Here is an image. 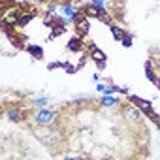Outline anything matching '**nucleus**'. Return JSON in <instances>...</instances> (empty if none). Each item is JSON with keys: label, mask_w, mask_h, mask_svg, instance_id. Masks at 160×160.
Masks as SVG:
<instances>
[{"label": "nucleus", "mask_w": 160, "mask_h": 160, "mask_svg": "<svg viewBox=\"0 0 160 160\" xmlns=\"http://www.w3.org/2000/svg\"><path fill=\"white\" fill-rule=\"evenodd\" d=\"M100 106H104V108H117V106H122V104L115 96H102L100 98Z\"/></svg>", "instance_id": "nucleus-10"}, {"label": "nucleus", "mask_w": 160, "mask_h": 160, "mask_svg": "<svg viewBox=\"0 0 160 160\" xmlns=\"http://www.w3.org/2000/svg\"><path fill=\"white\" fill-rule=\"evenodd\" d=\"M121 43H122L124 47H132V36H130V34H126V36L122 38V42H121Z\"/></svg>", "instance_id": "nucleus-16"}, {"label": "nucleus", "mask_w": 160, "mask_h": 160, "mask_svg": "<svg viewBox=\"0 0 160 160\" xmlns=\"http://www.w3.org/2000/svg\"><path fill=\"white\" fill-rule=\"evenodd\" d=\"M77 160H85V158H77Z\"/></svg>", "instance_id": "nucleus-20"}, {"label": "nucleus", "mask_w": 160, "mask_h": 160, "mask_svg": "<svg viewBox=\"0 0 160 160\" xmlns=\"http://www.w3.org/2000/svg\"><path fill=\"white\" fill-rule=\"evenodd\" d=\"M25 49H27V51H28L36 60H40V58L43 57V51H42V47H40V45H27Z\"/></svg>", "instance_id": "nucleus-13"}, {"label": "nucleus", "mask_w": 160, "mask_h": 160, "mask_svg": "<svg viewBox=\"0 0 160 160\" xmlns=\"http://www.w3.org/2000/svg\"><path fill=\"white\" fill-rule=\"evenodd\" d=\"M83 40L81 38H79V36H73L70 42H68V51H72V53H79V51H81L83 49Z\"/></svg>", "instance_id": "nucleus-9"}, {"label": "nucleus", "mask_w": 160, "mask_h": 160, "mask_svg": "<svg viewBox=\"0 0 160 160\" xmlns=\"http://www.w3.org/2000/svg\"><path fill=\"white\" fill-rule=\"evenodd\" d=\"M64 160H77V158H73V156H70V158H64Z\"/></svg>", "instance_id": "nucleus-19"}, {"label": "nucleus", "mask_w": 160, "mask_h": 160, "mask_svg": "<svg viewBox=\"0 0 160 160\" xmlns=\"http://www.w3.org/2000/svg\"><path fill=\"white\" fill-rule=\"evenodd\" d=\"M128 102H130V104H134L136 108H139L141 111H147V109H151V108H152L149 100H143V98L134 96V94H128Z\"/></svg>", "instance_id": "nucleus-6"}, {"label": "nucleus", "mask_w": 160, "mask_h": 160, "mask_svg": "<svg viewBox=\"0 0 160 160\" xmlns=\"http://www.w3.org/2000/svg\"><path fill=\"white\" fill-rule=\"evenodd\" d=\"M96 91H98L100 94H104V91H106V85H104V83H98V85H96Z\"/></svg>", "instance_id": "nucleus-17"}, {"label": "nucleus", "mask_w": 160, "mask_h": 160, "mask_svg": "<svg viewBox=\"0 0 160 160\" xmlns=\"http://www.w3.org/2000/svg\"><path fill=\"white\" fill-rule=\"evenodd\" d=\"M91 32V25H89V19L81 13V19H79L77 23H75V36H85V34H89Z\"/></svg>", "instance_id": "nucleus-5"}, {"label": "nucleus", "mask_w": 160, "mask_h": 160, "mask_svg": "<svg viewBox=\"0 0 160 160\" xmlns=\"http://www.w3.org/2000/svg\"><path fill=\"white\" fill-rule=\"evenodd\" d=\"M89 102H92V98L89 94H79L73 98V104H89Z\"/></svg>", "instance_id": "nucleus-15"}, {"label": "nucleus", "mask_w": 160, "mask_h": 160, "mask_svg": "<svg viewBox=\"0 0 160 160\" xmlns=\"http://www.w3.org/2000/svg\"><path fill=\"white\" fill-rule=\"evenodd\" d=\"M111 32H113V38H115L117 42H122V38L126 36V30H124L122 27H119V25H113V27H111Z\"/></svg>", "instance_id": "nucleus-12"}, {"label": "nucleus", "mask_w": 160, "mask_h": 160, "mask_svg": "<svg viewBox=\"0 0 160 160\" xmlns=\"http://www.w3.org/2000/svg\"><path fill=\"white\" fill-rule=\"evenodd\" d=\"M57 117H58V113H57L55 109H51V108H47V109H38V111H34V115H32L34 124H36L38 128L53 126V124L57 122Z\"/></svg>", "instance_id": "nucleus-2"}, {"label": "nucleus", "mask_w": 160, "mask_h": 160, "mask_svg": "<svg viewBox=\"0 0 160 160\" xmlns=\"http://www.w3.org/2000/svg\"><path fill=\"white\" fill-rule=\"evenodd\" d=\"M91 60H94L96 64H106L108 55L102 49H98V47H91Z\"/></svg>", "instance_id": "nucleus-8"}, {"label": "nucleus", "mask_w": 160, "mask_h": 160, "mask_svg": "<svg viewBox=\"0 0 160 160\" xmlns=\"http://www.w3.org/2000/svg\"><path fill=\"white\" fill-rule=\"evenodd\" d=\"M141 117H143V111L139 108L130 106V104H124V108H122V119L126 122H138Z\"/></svg>", "instance_id": "nucleus-3"}, {"label": "nucleus", "mask_w": 160, "mask_h": 160, "mask_svg": "<svg viewBox=\"0 0 160 160\" xmlns=\"http://www.w3.org/2000/svg\"><path fill=\"white\" fill-rule=\"evenodd\" d=\"M36 136H38V139H40L43 145H47V147H55V145L60 143V139H62L60 130L57 128V124H53V126H45V128H40V130L36 132Z\"/></svg>", "instance_id": "nucleus-1"}, {"label": "nucleus", "mask_w": 160, "mask_h": 160, "mask_svg": "<svg viewBox=\"0 0 160 160\" xmlns=\"http://www.w3.org/2000/svg\"><path fill=\"white\" fill-rule=\"evenodd\" d=\"M30 106L38 111V109H47V106H49V98L47 96H42V98H34L32 102H30Z\"/></svg>", "instance_id": "nucleus-11"}, {"label": "nucleus", "mask_w": 160, "mask_h": 160, "mask_svg": "<svg viewBox=\"0 0 160 160\" xmlns=\"http://www.w3.org/2000/svg\"><path fill=\"white\" fill-rule=\"evenodd\" d=\"M32 17H34V13H32V12L21 13V15H19V21H17V27H25L28 21H32Z\"/></svg>", "instance_id": "nucleus-14"}, {"label": "nucleus", "mask_w": 160, "mask_h": 160, "mask_svg": "<svg viewBox=\"0 0 160 160\" xmlns=\"http://www.w3.org/2000/svg\"><path fill=\"white\" fill-rule=\"evenodd\" d=\"M4 117L10 122H21V121H25V111L17 106H6L4 108Z\"/></svg>", "instance_id": "nucleus-4"}, {"label": "nucleus", "mask_w": 160, "mask_h": 160, "mask_svg": "<svg viewBox=\"0 0 160 160\" xmlns=\"http://www.w3.org/2000/svg\"><path fill=\"white\" fill-rule=\"evenodd\" d=\"M145 75H147V79L152 83V85H156L158 89H160V77L154 73V70H152V64H151V60L149 62H145Z\"/></svg>", "instance_id": "nucleus-7"}, {"label": "nucleus", "mask_w": 160, "mask_h": 160, "mask_svg": "<svg viewBox=\"0 0 160 160\" xmlns=\"http://www.w3.org/2000/svg\"><path fill=\"white\" fill-rule=\"evenodd\" d=\"M92 81H96V83L100 81V75H98V73H94V75H92Z\"/></svg>", "instance_id": "nucleus-18"}]
</instances>
